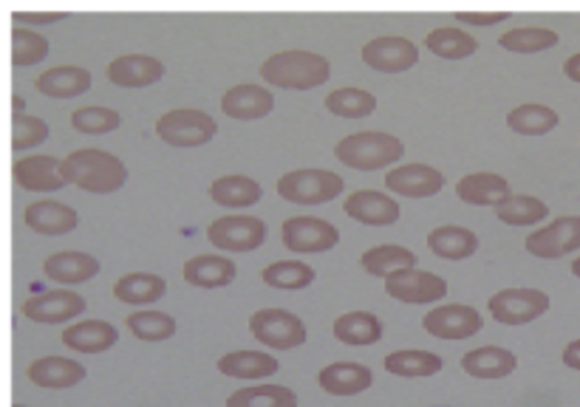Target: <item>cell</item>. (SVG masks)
<instances>
[{
  "label": "cell",
  "instance_id": "obj_1",
  "mask_svg": "<svg viewBox=\"0 0 580 407\" xmlns=\"http://www.w3.org/2000/svg\"><path fill=\"white\" fill-rule=\"evenodd\" d=\"M60 173H63L66 184H74V188L85 190V193L97 195L117 193L128 181V168L119 162L117 156L97 148L74 150L68 159H63Z\"/></svg>",
  "mask_w": 580,
  "mask_h": 407
},
{
  "label": "cell",
  "instance_id": "obj_2",
  "mask_svg": "<svg viewBox=\"0 0 580 407\" xmlns=\"http://www.w3.org/2000/svg\"><path fill=\"white\" fill-rule=\"evenodd\" d=\"M264 83L287 90H309L326 83L332 77V65L323 54L307 52V49H289L278 52L261 65Z\"/></svg>",
  "mask_w": 580,
  "mask_h": 407
},
{
  "label": "cell",
  "instance_id": "obj_3",
  "mask_svg": "<svg viewBox=\"0 0 580 407\" xmlns=\"http://www.w3.org/2000/svg\"><path fill=\"white\" fill-rule=\"evenodd\" d=\"M402 139L391 133H379V130L352 133L334 144V159L352 170H383L394 162H402Z\"/></svg>",
  "mask_w": 580,
  "mask_h": 407
},
{
  "label": "cell",
  "instance_id": "obj_4",
  "mask_svg": "<svg viewBox=\"0 0 580 407\" xmlns=\"http://www.w3.org/2000/svg\"><path fill=\"white\" fill-rule=\"evenodd\" d=\"M343 190H346V181L332 170H292L278 181V195L289 204H300V207L326 204V201L337 199Z\"/></svg>",
  "mask_w": 580,
  "mask_h": 407
},
{
  "label": "cell",
  "instance_id": "obj_5",
  "mask_svg": "<svg viewBox=\"0 0 580 407\" xmlns=\"http://www.w3.org/2000/svg\"><path fill=\"white\" fill-rule=\"evenodd\" d=\"M216 119L210 117L207 110L196 108L168 110L157 122L159 139L173 144V148H202V144H207L216 136Z\"/></svg>",
  "mask_w": 580,
  "mask_h": 407
},
{
  "label": "cell",
  "instance_id": "obj_6",
  "mask_svg": "<svg viewBox=\"0 0 580 407\" xmlns=\"http://www.w3.org/2000/svg\"><path fill=\"white\" fill-rule=\"evenodd\" d=\"M249 331L261 345L275 351H289L307 343V325L287 309H261L249 320Z\"/></svg>",
  "mask_w": 580,
  "mask_h": 407
},
{
  "label": "cell",
  "instance_id": "obj_7",
  "mask_svg": "<svg viewBox=\"0 0 580 407\" xmlns=\"http://www.w3.org/2000/svg\"><path fill=\"white\" fill-rule=\"evenodd\" d=\"M207 240L218 253H255L267 240V224L255 215H224L210 224Z\"/></svg>",
  "mask_w": 580,
  "mask_h": 407
},
{
  "label": "cell",
  "instance_id": "obj_8",
  "mask_svg": "<svg viewBox=\"0 0 580 407\" xmlns=\"http://www.w3.org/2000/svg\"><path fill=\"white\" fill-rule=\"evenodd\" d=\"M490 314L504 325H524L547 314L549 294L541 289H504L490 298Z\"/></svg>",
  "mask_w": 580,
  "mask_h": 407
},
{
  "label": "cell",
  "instance_id": "obj_9",
  "mask_svg": "<svg viewBox=\"0 0 580 407\" xmlns=\"http://www.w3.org/2000/svg\"><path fill=\"white\" fill-rule=\"evenodd\" d=\"M283 246L289 253L298 255H320L332 253L340 244V233L329 221L312 218V215H298V218L283 221Z\"/></svg>",
  "mask_w": 580,
  "mask_h": 407
},
{
  "label": "cell",
  "instance_id": "obj_10",
  "mask_svg": "<svg viewBox=\"0 0 580 407\" xmlns=\"http://www.w3.org/2000/svg\"><path fill=\"white\" fill-rule=\"evenodd\" d=\"M385 291L399 303L425 306L448 298V280L433 275V271L402 269L391 278H385Z\"/></svg>",
  "mask_w": 580,
  "mask_h": 407
},
{
  "label": "cell",
  "instance_id": "obj_11",
  "mask_svg": "<svg viewBox=\"0 0 580 407\" xmlns=\"http://www.w3.org/2000/svg\"><path fill=\"white\" fill-rule=\"evenodd\" d=\"M580 249V215H563L547 224L544 229H535L527 238V253L535 258H563Z\"/></svg>",
  "mask_w": 580,
  "mask_h": 407
},
{
  "label": "cell",
  "instance_id": "obj_12",
  "mask_svg": "<svg viewBox=\"0 0 580 407\" xmlns=\"http://www.w3.org/2000/svg\"><path fill=\"white\" fill-rule=\"evenodd\" d=\"M422 325L428 334L439 336V340H468L484 329V320L473 306L448 303L433 309L431 314H425Z\"/></svg>",
  "mask_w": 580,
  "mask_h": 407
},
{
  "label": "cell",
  "instance_id": "obj_13",
  "mask_svg": "<svg viewBox=\"0 0 580 407\" xmlns=\"http://www.w3.org/2000/svg\"><path fill=\"white\" fill-rule=\"evenodd\" d=\"M419 49L405 38H374L363 45V63L379 74H399L413 68Z\"/></svg>",
  "mask_w": 580,
  "mask_h": 407
},
{
  "label": "cell",
  "instance_id": "obj_14",
  "mask_svg": "<svg viewBox=\"0 0 580 407\" xmlns=\"http://www.w3.org/2000/svg\"><path fill=\"white\" fill-rule=\"evenodd\" d=\"M85 311V298L83 294H74L68 289H54V291H43V294H34L23 303V317L32 320V323H66V320H74Z\"/></svg>",
  "mask_w": 580,
  "mask_h": 407
},
{
  "label": "cell",
  "instance_id": "obj_15",
  "mask_svg": "<svg viewBox=\"0 0 580 407\" xmlns=\"http://www.w3.org/2000/svg\"><path fill=\"white\" fill-rule=\"evenodd\" d=\"M385 188L405 199H431L444 188V175L431 164H399L385 175Z\"/></svg>",
  "mask_w": 580,
  "mask_h": 407
},
{
  "label": "cell",
  "instance_id": "obj_16",
  "mask_svg": "<svg viewBox=\"0 0 580 407\" xmlns=\"http://www.w3.org/2000/svg\"><path fill=\"white\" fill-rule=\"evenodd\" d=\"M60 159L54 156H26L14 162V181L18 188L29 190V193H57L66 188V179L60 173Z\"/></svg>",
  "mask_w": 580,
  "mask_h": 407
},
{
  "label": "cell",
  "instance_id": "obj_17",
  "mask_svg": "<svg viewBox=\"0 0 580 407\" xmlns=\"http://www.w3.org/2000/svg\"><path fill=\"white\" fill-rule=\"evenodd\" d=\"M348 218L368 226H391L399 221V204L379 190H357L343 204Z\"/></svg>",
  "mask_w": 580,
  "mask_h": 407
},
{
  "label": "cell",
  "instance_id": "obj_18",
  "mask_svg": "<svg viewBox=\"0 0 580 407\" xmlns=\"http://www.w3.org/2000/svg\"><path fill=\"white\" fill-rule=\"evenodd\" d=\"M374 374L363 362H332L318 374V385L332 396H357L372 388Z\"/></svg>",
  "mask_w": 580,
  "mask_h": 407
},
{
  "label": "cell",
  "instance_id": "obj_19",
  "mask_svg": "<svg viewBox=\"0 0 580 407\" xmlns=\"http://www.w3.org/2000/svg\"><path fill=\"white\" fill-rule=\"evenodd\" d=\"M29 379L37 385V388L46 390H66L79 385L85 379V365L68 360V356H43V360H34L29 365Z\"/></svg>",
  "mask_w": 580,
  "mask_h": 407
},
{
  "label": "cell",
  "instance_id": "obj_20",
  "mask_svg": "<svg viewBox=\"0 0 580 407\" xmlns=\"http://www.w3.org/2000/svg\"><path fill=\"white\" fill-rule=\"evenodd\" d=\"M105 74L119 88H144L164 77V65L150 54H122L108 65Z\"/></svg>",
  "mask_w": 580,
  "mask_h": 407
},
{
  "label": "cell",
  "instance_id": "obj_21",
  "mask_svg": "<svg viewBox=\"0 0 580 407\" xmlns=\"http://www.w3.org/2000/svg\"><path fill=\"white\" fill-rule=\"evenodd\" d=\"M272 108L275 94L264 85H235L222 97V110L233 119H264Z\"/></svg>",
  "mask_w": 580,
  "mask_h": 407
},
{
  "label": "cell",
  "instance_id": "obj_22",
  "mask_svg": "<svg viewBox=\"0 0 580 407\" xmlns=\"http://www.w3.org/2000/svg\"><path fill=\"white\" fill-rule=\"evenodd\" d=\"M29 229L40 235H66L77 229V210L63 201H34L23 213Z\"/></svg>",
  "mask_w": 580,
  "mask_h": 407
},
{
  "label": "cell",
  "instance_id": "obj_23",
  "mask_svg": "<svg viewBox=\"0 0 580 407\" xmlns=\"http://www.w3.org/2000/svg\"><path fill=\"white\" fill-rule=\"evenodd\" d=\"M457 195L473 207H498L504 199L513 195L509 181L496 173H470L457 184Z\"/></svg>",
  "mask_w": 580,
  "mask_h": 407
},
{
  "label": "cell",
  "instance_id": "obj_24",
  "mask_svg": "<svg viewBox=\"0 0 580 407\" xmlns=\"http://www.w3.org/2000/svg\"><path fill=\"white\" fill-rule=\"evenodd\" d=\"M235 264L227 255H196L184 264L182 275L196 289H224L235 280Z\"/></svg>",
  "mask_w": 580,
  "mask_h": 407
},
{
  "label": "cell",
  "instance_id": "obj_25",
  "mask_svg": "<svg viewBox=\"0 0 580 407\" xmlns=\"http://www.w3.org/2000/svg\"><path fill=\"white\" fill-rule=\"evenodd\" d=\"M119 343V334L111 323L105 320H83L63 331V345L79 354H103Z\"/></svg>",
  "mask_w": 580,
  "mask_h": 407
},
{
  "label": "cell",
  "instance_id": "obj_26",
  "mask_svg": "<svg viewBox=\"0 0 580 407\" xmlns=\"http://www.w3.org/2000/svg\"><path fill=\"white\" fill-rule=\"evenodd\" d=\"M515 365H518V356L507 349H498V345H484V349L468 351L462 356L464 374L473 379H504L513 374Z\"/></svg>",
  "mask_w": 580,
  "mask_h": 407
},
{
  "label": "cell",
  "instance_id": "obj_27",
  "mask_svg": "<svg viewBox=\"0 0 580 407\" xmlns=\"http://www.w3.org/2000/svg\"><path fill=\"white\" fill-rule=\"evenodd\" d=\"M34 85L43 97L72 99L92 88V72H85L79 65H57V68L40 74Z\"/></svg>",
  "mask_w": 580,
  "mask_h": 407
},
{
  "label": "cell",
  "instance_id": "obj_28",
  "mask_svg": "<svg viewBox=\"0 0 580 407\" xmlns=\"http://www.w3.org/2000/svg\"><path fill=\"white\" fill-rule=\"evenodd\" d=\"M278 368H281V362L264 351H233L218 360V371L233 379H267V376L278 374Z\"/></svg>",
  "mask_w": 580,
  "mask_h": 407
},
{
  "label": "cell",
  "instance_id": "obj_29",
  "mask_svg": "<svg viewBox=\"0 0 580 407\" xmlns=\"http://www.w3.org/2000/svg\"><path fill=\"white\" fill-rule=\"evenodd\" d=\"M43 271H46V278L57 280V283H85V280H92L99 275V260L92 258V255L85 253H54L49 255L46 264H43Z\"/></svg>",
  "mask_w": 580,
  "mask_h": 407
},
{
  "label": "cell",
  "instance_id": "obj_30",
  "mask_svg": "<svg viewBox=\"0 0 580 407\" xmlns=\"http://www.w3.org/2000/svg\"><path fill=\"white\" fill-rule=\"evenodd\" d=\"M332 331L340 343L346 345H374L385 334L379 317L372 314V311H348V314L334 320Z\"/></svg>",
  "mask_w": 580,
  "mask_h": 407
},
{
  "label": "cell",
  "instance_id": "obj_31",
  "mask_svg": "<svg viewBox=\"0 0 580 407\" xmlns=\"http://www.w3.org/2000/svg\"><path fill=\"white\" fill-rule=\"evenodd\" d=\"M210 199L216 201L218 207H253L261 201V184L249 175H222L210 184Z\"/></svg>",
  "mask_w": 580,
  "mask_h": 407
},
{
  "label": "cell",
  "instance_id": "obj_32",
  "mask_svg": "<svg viewBox=\"0 0 580 407\" xmlns=\"http://www.w3.org/2000/svg\"><path fill=\"white\" fill-rule=\"evenodd\" d=\"M168 283L159 275H150V271H131V275H122L114 286V298L122 300V303L131 306H150L157 300L164 298Z\"/></svg>",
  "mask_w": 580,
  "mask_h": 407
},
{
  "label": "cell",
  "instance_id": "obj_33",
  "mask_svg": "<svg viewBox=\"0 0 580 407\" xmlns=\"http://www.w3.org/2000/svg\"><path fill=\"white\" fill-rule=\"evenodd\" d=\"M359 266L368 275H374V278H391V275H397L402 269H417V255L399 244H383L363 253Z\"/></svg>",
  "mask_w": 580,
  "mask_h": 407
},
{
  "label": "cell",
  "instance_id": "obj_34",
  "mask_svg": "<svg viewBox=\"0 0 580 407\" xmlns=\"http://www.w3.org/2000/svg\"><path fill=\"white\" fill-rule=\"evenodd\" d=\"M428 246H431V253L439 255L444 260H464L479 249V238L476 233H470L464 226H437L428 235Z\"/></svg>",
  "mask_w": 580,
  "mask_h": 407
},
{
  "label": "cell",
  "instance_id": "obj_35",
  "mask_svg": "<svg viewBox=\"0 0 580 407\" xmlns=\"http://www.w3.org/2000/svg\"><path fill=\"white\" fill-rule=\"evenodd\" d=\"M385 371L394 376H405V379H422V376H433L442 371V356L431 354V351H394L385 356Z\"/></svg>",
  "mask_w": 580,
  "mask_h": 407
},
{
  "label": "cell",
  "instance_id": "obj_36",
  "mask_svg": "<svg viewBox=\"0 0 580 407\" xmlns=\"http://www.w3.org/2000/svg\"><path fill=\"white\" fill-rule=\"evenodd\" d=\"M425 45L442 60H464L470 57V54H476L479 49L476 38L457 26L433 29V32H428V38H425Z\"/></svg>",
  "mask_w": 580,
  "mask_h": 407
},
{
  "label": "cell",
  "instance_id": "obj_37",
  "mask_svg": "<svg viewBox=\"0 0 580 407\" xmlns=\"http://www.w3.org/2000/svg\"><path fill=\"white\" fill-rule=\"evenodd\" d=\"M498 221L509 226H535L549 215V207L535 195H509L498 207H493Z\"/></svg>",
  "mask_w": 580,
  "mask_h": 407
},
{
  "label": "cell",
  "instance_id": "obj_38",
  "mask_svg": "<svg viewBox=\"0 0 580 407\" xmlns=\"http://www.w3.org/2000/svg\"><path fill=\"white\" fill-rule=\"evenodd\" d=\"M558 122H561V117H558L552 108L535 103L518 105V108H513L507 114L509 130H515V133L522 136H544L552 128H558Z\"/></svg>",
  "mask_w": 580,
  "mask_h": 407
},
{
  "label": "cell",
  "instance_id": "obj_39",
  "mask_svg": "<svg viewBox=\"0 0 580 407\" xmlns=\"http://www.w3.org/2000/svg\"><path fill=\"white\" fill-rule=\"evenodd\" d=\"M227 407H298V396L287 385H255L235 390Z\"/></svg>",
  "mask_w": 580,
  "mask_h": 407
},
{
  "label": "cell",
  "instance_id": "obj_40",
  "mask_svg": "<svg viewBox=\"0 0 580 407\" xmlns=\"http://www.w3.org/2000/svg\"><path fill=\"white\" fill-rule=\"evenodd\" d=\"M558 32L544 26H518L509 29L498 38V45L507 49V52L515 54H535V52H547V49H555L558 45Z\"/></svg>",
  "mask_w": 580,
  "mask_h": 407
},
{
  "label": "cell",
  "instance_id": "obj_41",
  "mask_svg": "<svg viewBox=\"0 0 580 407\" xmlns=\"http://www.w3.org/2000/svg\"><path fill=\"white\" fill-rule=\"evenodd\" d=\"M264 283L281 291H298L314 283V269L300 260H278V264L264 269Z\"/></svg>",
  "mask_w": 580,
  "mask_h": 407
},
{
  "label": "cell",
  "instance_id": "obj_42",
  "mask_svg": "<svg viewBox=\"0 0 580 407\" xmlns=\"http://www.w3.org/2000/svg\"><path fill=\"white\" fill-rule=\"evenodd\" d=\"M128 329L142 343H164L176 334V320L164 311H133L128 317Z\"/></svg>",
  "mask_w": 580,
  "mask_h": 407
},
{
  "label": "cell",
  "instance_id": "obj_43",
  "mask_svg": "<svg viewBox=\"0 0 580 407\" xmlns=\"http://www.w3.org/2000/svg\"><path fill=\"white\" fill-rule=\"evenodd\" d=\"M374 108H377V97L363 88H337L326 97V110L343 119L368 117V114H374Z\"/></svg>",
  "mask_w": 580,
  "mask_h": 407
},
{
  "label": "cell",
  "instance_id": "obj_44",
  "mask_svg": "<svg viewBox=\"0 0 580 407\" xmlns=\"http://www.w3.org/2000/svg\"><path fill=\"white\" fill-rule=\"evenodd\" d=\"M49 57V40L32 29L14 26L12 29V65L14 68H26L37 65L40 60Z\"/></svg>",
  "mask_w": 580,
  "mask_h": 407
},
{
  "label": "cell",
  "instance_id": "obj_45",
  "mask_svg": "<svg viewBox=\"0 0 580 407\" xmlns=\"http://www.w3.org/2000/svg\"><path fill=\"white\" fill-rule=\"evenodd\" d=\"M122 125V117L117 110L103 108V105H88V108H79L72 114V128L79 130V133H111Z\"/></svg>",
  "mask_w": 580,
  "mask_h": 407
},
{
  "label": "cell",
  "instance_id": "obj_46",
  "mask_svg": "<svg viewBox=\"0 0 580 407\" xmlns=\"http://www.w3.org/2000/svg\"><path fill=\"white\" fill-rule=\"evenodd\" d=\"M49 139V125L37 117H26V114H20V117L12 119V150L20 153V150L34 148V144L46 142Z\"/></svg>",
  "mask_w": 580,
  "mask_h": 407
},
{
  "label": "cell",
  "instance_id": "obj_47",
  "mask_svg": "<svg viewBox=\"0 0 580 407\" xmlns=\"http://www.w3.org/2000/svg\"><path fill=\"white\" fill-rule=\"evenodd\" d=\"M507 18L509 12H457V20L470 23V26H493V23H502Z\"/></svg>",
  "mask_w": 580,
  "mask_h": 407
},
{
  "label": "cell",
  "instance_id": "obj_48",
  "mask_svg": "<svg viewBox=\"0 0 580 407\" xmlns=\"http://www.w3.org/2000/svg\"><path fill=\"white\" fill-rule=\"evenodd\" d=\"M563 365L572 371H580V340H574V343H569L563 349Z\"/></svg>",
  "mask_w": 580,
  "mask_h": 407
},
{
  "label": "cell",
  "instance_id": "obj_49",
  "mask_svg": "<svg viewBox=\"0 0 580 407\" xmlns=\"http://www.w3.org/2000/svg\"><path fill=\"white\" fill-rule=\"evenodd\" d=\"M18 18H23V23H54V20L63 18V12H46V14L23 12V14H18Z\"/></svg>",
  "mask_w": 580,
  "mask_h": 407
},
{
  "label": "cell",
  "instance_id": "obj_50",
  "mask_svg": "<svg viewBox=\"0 0 580 407\" xmlns=\"http://www.w3.org/2000/svg\"><path fill=\"white\" fill-rule=\"evenodd\" d=\"M563 74H567L569 79H574V83H580V52L572 54V57L563 63Z\"/></svg>",
  "mask_w": 580,
  "mask_h": 407
},
{
  "label": "cell",
  "instance_id": "obj_51",
  "mask_svg": "<svg viewBox=\"0 0 580 407\" xmlns=\"http://www.w3.org/2000/svg\"><path fill=\"white\" fill-rule=\"evenodd\" d=\"M12 103H14V117H20V114H23V105H26V103L20 99V94H14Z\"/></svg>",
  "mask_w": 580,
  "mask_h": 407
},
{
  "label": "cell",
  "instance_id": "obj_52",
  "mask_svg": "<svg viewBox=\"0 0 580 407\" xmlns=\"http://www.w3.org/2000/svg\"><path fill=\"white\" fill-rule=\"evenodd\" d=\"M572 275H574V278H580V258L572 260Z\"/></svg>",
  "mask_w": 580,
  "mask_h": 407
},
{
  "label": "cell",
  "instance_id": "obj_53",
  "mask_svg": "<svg viewBox=\"0 0 580 407\" xmlns=\"http://www.w3.org/2000/svg\"><path fill=\"white\" fill-rule=\"evenodd\" d=\"M12 407H26V405H20V401H14V405Z\"/></svg>",
  "mask_w": 580,
  "mask_h": 407
}]
</instances>
